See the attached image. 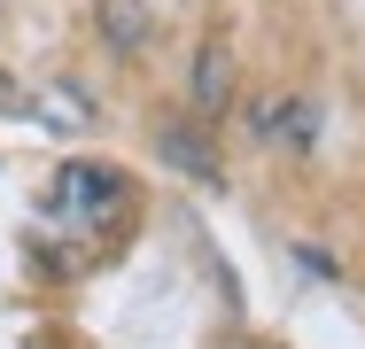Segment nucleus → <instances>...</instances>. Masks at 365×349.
<instances>
[{"label": "nucleus", "instance_id": "1", "mask_svg": "<svg viewBox=\"0 0 365 349\" xmlns=\"http://www.w3.org/2000/svg\"><path fill=\"white\" fill-rule=\"evenodd\" d=\"M117 209H125V171H109V163H71L47 187V217H63L78 233H101V217H117Z\"/></svg>", "mask_w": 365, "mask_h": 349}, {"label": "nucleus", "instance_id": "2", "mask_svg": "<svg viewBox=\"0 0 365 349\" xmlns=\"http://www.w3.org/2000/svg\"><path fill=\"white\" fill-rule=\"evenodd\" d=\"M225 85H233V55L210 39V47L195 55V109H202V117H218V109H225Z\"/></svg>", "mask_w": 365, "mask_h": 349}, {"label": "nucleus", "instance_id": "3", "mask_svg": "<svg viewBox=\"0 0 365 349\" xmlns=\"http://www.w3.org/2000/svg\"><path fill=\"white\" fill-rule=\"evenodd\" d=\"M257 140L311 147V109H303V101H264V109H257Z\"/></svg>", "mask_w": 365, "mask_h": 349}, {"label": "nucleus", "instance_id": "4", "mask_svg": "<svg viewBox=\"0 0 365 349\" xmlns=\"http://www.w3.org/2000/svg\"><path fill=\"white\" fill-rule=\"evenodd\" d=\"M39 117H47V132H86V125H93V101H86L78 85H47V93H39Z\"/></svg>", "mask_w": 365, "mask_h": 349}, {"label": "nucleus", "instance_id": "5", "mask_svg": "<svg viewBox=\"0 0 365 349\" xmlns=\"http://www.w3.org/2000/svg\"><path fill=\"white\" fill-rule=\"evenodd\" d=\"M101 31H109L117 47H140L148 39V8L140 0H101Z\"/></svg>", "mask_w": 365, "mask_h": 349}]
</instances>
